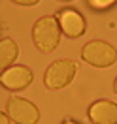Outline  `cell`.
Returning a JSON list of instances; mask_svg holds the SVG:
<instances>
[{
    "label": "cell",
    "mask_w": 117,
    "mask_h": 124,
    "mask_svg": "<svg viewBox=\"0 0 117 124\" xmlns=\"http://www.w3.org/2000/svg\"><path fill=\"white\" fill-rule=\"evenodd\" d=\"M32 39L38 51L42 53H51L57 49L61 41V26L57 17H40L32 26Z\"/></svg>",
    "instance_id": "6da1fadb"
},
{
    "label": "cell",
    "mask_w": 117,
    "mask_h": 124,
    "mask_svg": "<svg viewBox=\"0 0 117 124\" xmlns=\"http://www.w3.org/2000/svg\"><path fill=\"white\" fill-rule=\"evenodd\" d=\"M81 58L87 64H93L94 68H109L117 60V49L113 45H109L108 41L94 39L83 47Z\"/></svg>",
    "instance_id": "7a4b0ae2"
},
{
    "label": "cell",
    "mask_w": 117,
    "mask_h": 124,
    "mask_svg": "<svg viewBox=\"0 0 117 124\" xmlns=\"http://www.w3.org/2000/svg\"><path fill=\"white\" fill-rule=\"evenodd\" d=\"M76 70H78V66H76L74 60H68V58L57 60L47 68L45 75H44V83L51 90L64 88V86H68L72 83V79L76 77Z\"/></svg>",
    "instance_id": "3957f363"
},
{
    "label": "cell",
    "mask_w": 117,
    "mask_h": 124,
    "mask_svg": "<svg viewBox=\"0 0 117 124\" xmlns=\"http://www.w3.org/2000/svg\"><path fill=\"white\" fill-rule=\"evenodd\" d=\"M6 111H8L9 120H13L15 124H38L40 120L38 107L21 96L9 98L6 103Z\"/></svg>",
    "instance_id": "277c9868"
},
{
    "label": "cell",
    "mask_w": 117,
    "mask_h": 124,
    "mask_svg": "<svg viewBox=\"0 0 117 124\" xmlns=\"http://www.w3.org/2000/svg\"><path fill=\"white\" fill-rule=\"evenodd\" d=\"M34 73L30 71V68L27 66H11L8 70H4V73L0 75V83L4 88L8 90H21L32 83Z\"/></svg>",
    "instance_id": "5b68a950"
},
{
    "label": "cell",
    "mask_w": 117,
    "mask_h": 124,
    "mask_svg": "<svg viewBox=\"0 0 117 124\" xmlns=\"http://www.w3.org/2000/svg\"><path fill=\"white\" fill-rule=\"evenodd\" d=\"M59 26L68 38H79L85 32V19L79 15L76 9H63L59 17Z\"/></svg>",
    "instance_id": "8992f818"
},
{
    "label": "cell",
    "mask_w": 117,
    "mask_h": 124,
    "mask_svg": "<svg viewBox=\"0 0 117 124\" xmlns=\"http://www.w3.org/2000/svg\"><path fill=\"white\" fill-rule=\"evenodd\" d=\"M89 118L93 124H117V103L98 100L89 107Z\"/></svg>",
    "instance_id": "52a82bcc"
},
{
    "label": "cell",
    "mask_w": 117,
    "mask_h": 124,
    "mask_svg": "<svg viewBox=\"0 0 117 124\" xmlns=\"http://www.w3.org/2000/svg\"><path fill=\"white\" fill-rule=\"evenodd\" d=\"M19 56V47L11 38L0 39V70H8Z\"/></svg>",
    "instance_id": "ba28073f"
},
{
    "label": "cell",
    "mask_w": 117,
    "mask_h": 124,
    "mask_svg": "<svg viewBox=\"0 0 117 124\" xmlns=\"http://www.w3.org/2000/svg\"><path fill=\"white\" fill-rule=\"evenodd\" d=\"M113 2H117V0H89V4H91L93 8H96V9L108 8V6H111Z\"/></svg>",
    "instance_id": "9c48e42d"
},
{
    "label": "cell",
    "mask_w": 117,
    "mask_h": 124,
    "mask_svg": "<svg viewBox=\"0 0 117 124\" xmlns=\"http://www.w3.org/2000/svg\"><path fill=\"white\" fill-rule=\"evenodd\" d=\"M11 2H15L19 6H36L40 0H11Z\"/></svg>",
    "instance_id": "30bf717a"
},
{
    "label": "cell",
    "mask_w": 117,
    "mask_h": 124,
    "mask_svg": "<svg viewBox=\"0 0 117 124\" xmlns=\"http://www.w3.org/2000/svg\"><path fill=\"white\" fill-rule=\"evenodd\" d=\"M0 124H9V116L6 113H0Z\"/></svg>",
    "instance_id": "8fae6325"
},
{
    "label": "cell",
    "mask_w": 117,
    "mask_h": 124,
    "mask_svg": "<svg viewBox=\"0 0 117 124\" xmlns=\"http://www.w3.org/2000/svg\"><path fill=\"white\" fill-rule=\"evenodd\" d=\"M113 90L117 92V77H115V81H113Z\"/></svg>",
    "instance_id": "7c38bea8"
},
{
    "label": "cell",
    "mask_w": 117,
    "mask_h": 124,
    "mask_svg": "<svg viewBox=\"0 0 117 124\" xmlns=\"http://www.w3.org/2000/svg\"><path fill=\"white\" fill-rule=\"evenodd\" d=\"M64 124H78V122H74V120H66Z\"/></svg>",
    "instance_id": "4fadbf2b"
},
{
    "label": "cell",
    "mask_w": 117,
    "mask_h": 124,
    "mask_svg": "<svg viewBox=\"0 0 117 124\" xmlns=\"http://www.w3.org/2000/svg\"><path fill=\"white\" fill-rule=\"evenodd\" d=\"M64 2H68V0H64Z\"/></svg>",
    "instance_id": "5bb4252c"
}]
</instances>
